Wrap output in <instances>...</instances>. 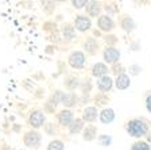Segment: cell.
I'll list each match as a JSON object with an SVG mask.
<instances>
[{
    "label": "cell",
    "mask_w": 151,
    "mask_h": 150,
    "mask_svg": "<svg viewBox=\"0 0 151 150\" xmlns=\"http://www.w3.org/2000/svg\"><path fill=\"white\" fill-rule=\"evenodd\" d=\"M148 125L150 123L143 118H135L131 119L127 123V133L134 138H142L148 134Z\"/></svg>",
    "instance_id": "6da1fadb"
},
{
    "label": "cell",
    "mask_w": 151,
    "mask_h": 150,
    "mask_svg": "<svg viewBox=\"0 0 151 150\" xmlns=\"http://www.w3.org/2000/svg\"><path fill=\"white\" fill-rule=\"evenodd\" d=\"M23 143L30 149H38L42 143V135L37 130H28L23 135Z\"/></svg>",
    "instance_id": "7a4b0ae2"
},
{
    "label": "cell",
    "mask_w": 151,
    "mask_h": 150,
    "mask_svg": "<svg viewBox=\"0 0 151 150\" xmlns=\"http://www.w3.org/2000/svg\"><path fill=\"white\" fill-rule=\"evenodd\" d=\"M45 122H46V115L42 109L31 111V114L28 116V125L32 128H41L42 126H45Z\"/></svg>",
    "instance_id": "3957f363"
},
{
    "label": "cell",
    "mask_w": 151,
    "mask_h": 150,
    "mask_svg": "<svg viewBox=\"0 0 151 150\" xmlns=\"http://www.w3.org/2000/svg\"><path fill=\"white\" fill-rule=\"evenodd\" d=\"M85 61H86L85 54L82 53V51H80V50L72 51L70 56L68 57V62H69V65L72 66L73 69H82L85 65Z\"/></svg>",
    "instance_id": "277c9868"
},
{
    "label": "cell",
    "mask_w": 151,
    "mask_h": 150,
    "mask_svg": "<svg viewBox=\"0 0 151 150\" xmlns=\"http://www.w3.org/2000/svg\"><path fill=\"white\" fill-rule=\"evenodd\" d=\"M103 58L107 64H111V65H115V64L119 62L120 59V50L117 47H109L107 46L103 51Z\"/></svg>",
    "instance_id": "5b68a950"
},
{
    "label": "cell",
    "mask_w": 151,
    "mask_h": 150,
    "mask_svg": "<svg viewBox=\"0 0 151 150\" xmlns=\"http://www.w3.org/2000/svg\"><path fill=\"white\" fill-rule=\"evenodd\" d=\"M80 103V97L74 92H61V104L66 108L76 107Z\"/></svg>",
    "instance_id": "8992f818"
},
{
    "label": "cell",
    "mask_w": 151,
    "mask_h": 150,
    "mask_svg": "<svg viewBox=\"0 0 151 150\" xmlns=\"http://www.w3.org/2000/svg\"><path fill=\"white\" fill-rule=\"evenodd\" d=\"M74 28L81 33H85L92 28V20L86 15H77L74 19Z\"/></svg>",
    "instance_id": "52a82bcc"
},
{
    "label": "cell",
    "mask_w": 151,
    "mask_h": 150,
    "mask_svg": "<svg viewBox=\"0 0 151 150\" xmlns=\"http://www.w3.org/2000/svg\"><path fill=\"white\" fill-rule=\"evenodd\" d=\"M58 104H61V91H55L47 99V101L45 103V111L49 114H53L57 109Z\"/></svg>",
    "instance_id": "ba28073f"
},
{
    "label": "cell",
    "mask_w": 151,
    "mask_h": 150,
    "mask_svg": "<svg viewBox=\"0 0 151 150\" xmlns=\"http://www.w3.org/2000/svg\"><path fill=\"white\" fill-rule=\"evenodd\" d=\"M97 26H99V28H100L101 31L109 33V31H112L113 28H115V22H113V19L111 18V16H108L107 14H105V15L99 16Z\"/></svg>",
    "instance_id": "9c48e42d"
},
{
    "label": "cell",
    "mask_w": 151,
    "mask_h": 150,
    "mask_svg": "<svg viewBox=\"0 0 151 150\" xmlns=\"http://www.w3.org/2000/svg\"><path fill=\"white\" fill-rule=\"evenodd\" d=\"M57 119H58V123L63 127H69L72 125V122L74 120V114L70 109H62L57 114Z\"/></svg>",
    "instance_id": "30bf717a"
},
{
    "label": "cell",
    "mask_w": 151,
    "mask_h": 150,
    "mask_svg": "<svg viewBox=\"0 0 151 150\" xmlns=\"http://www.w3.org/2000/svg\"><path fill=\"white\" fill-rule=\"evenodd\" d=\"M119 25H120V27L123 28V31H126V33H132L136 28L135 20H134L129 15H122L120 16Z\"/></svg>",
    "instance_id": "8fae6325"
},
{
    "label": "cell",
    "mask_w": 151,
    "mask_h": 150,
    "mask_svg": "<svg viewBox=\"0 0 151 150\" xmlns=\"http://www.w3.org/2000/svg\"><path fill=\"white\" fill-rule=\"evenodd\" d=\"M61 35H62L63 41L66 42H70L73 38H76V28H74V25L72 23H63L61 26Z\"/></svg>",
    "instance_id": "7c38bea8"
},
{
    "label": "cell",
    "mask_w": 151,
    "mask_h": 150,
    "mask_svg": "<svg viewBox=\"0 0 151 150\" xmlns=\"http://www.w3.org/2000/svg\"><path fill=\"white\" fill-rule=\"evenodd\" d=\"M99 49H100L99 42L96 41L93 37H89V38H86V39H85L84 50L89 54V56H96V54H97V51H99Z\"/></svg>",
    "instance_id": "4fadbf2b"
},
{
    "label": "cell",
    "mask_w": 151,
    "mask_h": 150,
    "mask_svg": "<svg viewBox=\"0 0 151 150\" xmlns=\"http://www.w3.org/2000/svg\"><path fill=\"white\" fill-rule=\"evenodd\" d=\"M113 83L115 81H113L109 76H104V77L99 78L97 83H96V85H97L99 91H100L101 93H105V92H109L111 89H112Z\"/></svg>",
    "instance_id": "5bb4252c"
},
{
    "label": "cell",
    "mask_w": 151,
    "mask_h": 150,
    "mask_svg": "<svg viewBox=\"0 0 151 150\" xmlns=\"http://www.w3.org/2000/svg\"><path fill=\"white\" fill-rule=\"evenodd\" d=\"M108 66L107 64L104 62H96L93 65V68H92V76L93 77H96L99 80V78L104 77V76H108Z\"/></svg>",
    "instance_id": "9a60e30c"
},
{
    "label": "cell",
    "mask_w": 151,
    "mask_h": 150,
    "mask_svg": "<svg viewBox=\"0 0 151 150\" xmlns=\"http://www.w3.org/2000/svg\"><path fill=\"white\" fill-rule=\"evenodd\" d=\"M97 137V127L94 125H88L86 127H84L82 130V139L86 142H91L93 139H96Z\"/></svg>",
    "instance_id": "2e32d148"
},
{
    "label": "cell",
    "mask_w": 151,
    "mask_h": 150,
    "mask_svg": "<svg viewBox=\"0 0 151 150\" xmlns=\"http://www.w3.org/2000/svg\"><path fill=\"white\" fill-rule=\"evenodd\" d=\"M101 3L99 1H88L86 4V14L89 16H94V18H97V16H101Z\"/></svg>",
    "instance_id": "e0dca14e"
},
{
    "label": "cell",
    "mask_w": 151,
    "mask_h": 150,
    "mask_svg": "<svg viewBox=\"0 0 151 150\" xmlns=\"http://www.w3.org/2000/svg\"><path fill=\"white\" fill-rule=\"evenodd\" d=\"M97 108L96 107H85L82 111V120L84 122H94L97 119Z\"/></svg>",
    "instance_id": "ac0fdd59"
},
{
    "label": "cell",
    "mask_w": 151,
    "mask_h": 150,
    "mask_svg": "<svg viewBox=\"0 0 151 150\" xmlns=\"http://www.w3.org/2000/svg\"><path fill=\"white\" fill-rule=\"evenodd\" d=\"M115 85H116V88L119 91H126L127 88H129V85H131V78H129V76H127L126 73H124V75H120V76H117L116 80H115Z\"/></svg>",
    "instance_id": "d6986e66"
},
{
    "label": "cell",
    "mask_w": 151,
    "mask_h": 150,
    "mask_svg": "<svg viewBox=\"0 0 151 150\" xmlns=\"http://www.w3.org/2000/svg\"><path fill=\"white\" fill-rule=\"evenodd\" d=\"M99 118H100L101 123H104V125H109V123H112L113 120H115V111H113L112 108H104L100 112Z\"/></svg>",
    "instance_id": "ffe728a7"
},
{
    "label": "cell",
    "mask_w": 151,
    "mask_h": 150,
    "mask_svg": "<svg viewBox=\"0 0 151 150\" xmlns=\"http://www.w3.org/2000/svg\"><path fill=\"white\" fill-rule=\"evenodd\" d=\"M80 78L77 77V76H68V77L65 78V81H63V84H65V88L68 89V91L73 92L76 91L77 88H80Z\"/></svg>",
    "instance_id": "44dd1931"
},
{
    "label": "cell",
    "mask_w": 151,
    "mask_h": 150,
    "mask_svg": "<svg viewBox=\"0 0 151 150\" xmlns=\"http://www.w3.org/2000/svg\"><path fill=\"white\" fill-rule=\"evenodd\" d=\"M84 130V120L82 118H76L69 126V133L70 134H78Z\"/></svg>",
    "instance_id": "7402d4cb"
},
{
    "label": "cell",
    "mask_w": 151,
    "mask_h": 150,
    "mask_svg": "<svg viewBox=\"0 0 151 150\" xmlns=\"http://www.w3.org/2000/svg\"><path fill=\"white\" fill-rule=\"evenodd\" d=\"M80 89H81V92H82L84 96H88V95L91 93V91H92V80L91 78L89 77L84 78V80L80 83Z\"/></svg>",
    "instance_id": "603a6c76"
},
{
    "label": "cell",
    "mask_w": 151,
    "mask_h": 150,
    "mask_svg": "<svg viewBox=\"0 0 151 150\" xmlns=\"http://www.w3.org/2000/svg\"><path fill=\"white\" fill-rule=\"evenodd\" d=\"M97 141L101 146L108 147L111 143H112V137H111V135H107V134H101L97 137Z\"/></svg>",
    "instance_id": "cb8c5ba5"
},
{
    "label": "cell",
    "mask_w": 151,
    "mask_h": 150,
    "mask_svg": "<svg viewBox=\"0 0 151 150\" xmlns=\"http://www.w3.org/2000/svg\"><path fill=\"white\" fill-rule=\"evenodd\" d=\"M65 149V145H63L62 141H60V139H54V141H51L50 143H49V146H47V150H63Z\"/></svg>",
    "instance_id": "d4e9b609"
},
{
    "label": "cell",
    "mask_w": 151,
    "mask_h": 150,
    "mask_svg": "<svg viewBox=\"0 0 151 150\" xmlns=\"http://www.w3.org/2000/svg\"><path fill=\"white\" fill-rule=\"evenodd\" d=\"M104 42L107 43V46L109 47H115V45L119 42V39H117L116 35H113V34H108L104 37Z\"/></svg>",
    "instance_id": "484cf974"
},
{
    "label": "cell",
    "mask_w": 151,
    "mask_h": 150,
    "mask_svg": "<svg viewBox=\"0 0 151 150\" xmlns=\"http://www.w3.org/2000/svg\"><path fill=\"white\" fill-rule=\"evenodd\" d=\"M108 97L105 96V93H99V95H96V97H94V101H96V104H97L99 107H103V106H105V104L108 103Z\"/></svg>",
    "instance_id": "4316f807"
},
{
    "label": "cell",
    "mask_w": 151,
    "mask_h": 150,
    "mask_svg": "<svg viewBox=\"0 0 151 150\" xmlns=\"http://www.w3.org/2000/svg\"><path fill=\"white\" fill-rule=\"evenodd\" d=\"M131 150H151L150 146H148V142H145V141H138L132 145Z\"/></svg>",
    "instance_id": "83f0119b"
},
{
    "label": "cell",
    "mask_w": 151,
    "mask_h": 150,
    "mask_svg": "<svg viewBox=\"0 0 151 150\" xmlns=\"http://www.w3.org/2000/svg\"><path fill=\"white\" fill-rule=\"evenodd\" d=\"M111 70H112V73L116 76V77H117V76H120V75H124V72H126L124 66H123L120 62H117V64H115V65H112V69H111Z\"/></svg>",
    "instance_id": "f1b7e54d"
},
{
    "label": "cell",
    "mask_w": 151,
    "mask_h": 150,
    "mask_svg": "<svg viewBox=\"0 0 151 150\" xmlns=\"http://www.w3.org/2000/svg\"><path fill=\"white\" fill-rule=\"evenodd\" d=\"M104 8L107 9L108 16H112V15H115V14H117V6L115 3H107L104 6Z\"/></svg>",
    "instance_id": "f546056e"
},
{
    "label": "cell",
    "mask_w": 151,
    "mask_h": 150,
    "mask_svg": "<svg viewBox=\"0 0 151 150\" xmlns=\"http://www.w3.org/2000/svg\"><path fill=\"white\" fill-rule=\"evenodd\" d=\"M128 72H129V75H131V76H138L139 73L142 72V66H139V65H131L128 68Z\"/></svg>",
    "instance_id": "4dcf8cb0"
},
{
    "label": "cell",
    "mask_w": 151,
    "mask_h": 150,
    "mask_svg": "<svg viewBox=\"0 0 151 150\" xmlns=\"http://www.w3.org/2000/svg\"><path fill=\"white\" fill-rule=\"evenodd\" d=\"M72 4H73L74 8L80 9V8H82V7H85L86 4H88V0H73Z\"/></svg>",
    "instance_id": "1f68e13d"
},
{
    "label": "cell",
    "mask_w": 151,
    "mask_h": 150,
    "mask_svg": "<svg viewBox=\"0 0 151 150\" xmlns=\"http://www.w3.org/2000/svg\"><path fill=\"white\" fill-rule=\"evenodd\" d=\"M146 108H147L148 112H151V95H148L147 99H146Z\"/></svg>",
    "instance_id": "d6a6232c"
},
{
    "label": "cell",
    "mask_w": 151,
    "mask_h": 150,
    "mask_svg": "<svg viewBox=\"0 0 151 150\" xmlns=\"http://www.w3.org/2000/svg\"><path fill=\"white\" fill-rule=\"evenodd\" d=\"M131 49L136 51V50H139V45H138V43H132V45H131Z\"/></svg>",
    "instance_id": "836d02e7"
},
{
    "label": "cell",
    "mask_w": 151,
    "mask_h": 150,
    "mask_svg": "<svg viewBox=\"0 0 151 150\" xmlns=\"http://www.w3.org/2000/svg\"><path fill=\"white\" fill-rule=\"evenodd\" d=\"M147 141L151 143V131H148V134H147Z\"/></svg>",
    "instance_id": "e575fe53"
},
{
    "label": "cell",
    "mask_w": 151,
    "mask_h": 150,
    "mask_svg": "<svg viewBox=\"0 0 151 150\" xmlns=\"http://www.w3.org/2000/svg\"><path fill=\"white\" fill-rule=\"evenodd\" d=\"M93 33H94V35H97V37H99V35H100V33H99V31H97V30H94V31H93Z\"/></svg>",
    "instance_id": "d590c367"
}]
</instances>
